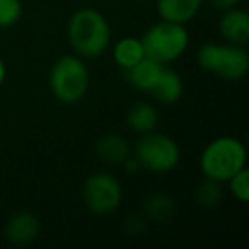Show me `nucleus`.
Masks as SVG:
<instances>
[{
    "label": "nucleus",
    "mask_w": 249,
    "mask_h": 249,
    "mask_svg": "<svg viewBox=\"0 0 249 249\" xmlns=\"http://www.w3.org/2000/svg\"><path fill=\"white\" fill-rule=\"evenodd\" d=\"M89 69L77 55H63L50 70V90L63 104L82 101L89 90Z\"/></svg>",
    "instance_id": "7ed1b4c3"
},
{
    "label": "nucleus",
    "mask_w": 249,
    "mask_h": 249,
    "mask_svg": "<svg viewBox=\"0 0 249 249\" xmlns=\"http://www.w3.org/2000/svg\"><path fill=\"white\" fill-rule=\"evenodd\" d=\"M174 210H176L174 200L166 193L152 195L143 203V213L149 220L166 222L174 215Z\"/></svg>",
    "instance_id": "dca6fc26"
},
{
    "label": "nucleus",
    "mask_w": 249,
    "mask_h": 249,
    "mask_svg": "<svg viewBox=\"0 0 249 249\" xmlns=\"http://www.w3.org/2000/svg\"><path fill=\"white\" fill-rule=\"evenodd\" d=\"M5 79H7V67H5L4 60L0 58V86L5 82Z\"/></svg>",
    "instance_id": "412c9836"
},
{
    "label": "nucleus",
    "mask_w": 249,
    "mask_h": 249,
    "mask_svg": "<svg viewBox=\"0 0 249 249\" xmlns=\"http://www.w3.org/2000/svg\"><path fill=\"white\" fill-rule=\"evenodd\" d=\"M164 67L166 65H162V63L145 56V58L140 60L137 65H133L132 69L123 70V72H124L126 80H128V84L133 87V89L140 90V92L150 94V90H152L154 86H156L157 79H159L160 73H162Z\"/></svg>",
    "instance_id": "9d476101"
},
{
    "label": "nucleus",
    "mask_w": 249,
    "mask_h": 249,
    "mask_svg": "<svg viewBox=\"0 0 249 249\" xmlns=\"http://www.w3.org/2000/svg\"><path fill=\"white\" fill-rule=\"evenodd\" d=\"M142 45L147 58L167 65V63L176 62L186 53L190 46V35L184 24H176V22L160 19L145 31Z\"/></svg>",
    "instance_id": "20e7f679"
},
{
    "label": "nucleus",
    "mask_w": 249,
    "mask_h": 249,
    "mask_svg": "<svg viewBox=\"0 0 249 249\" xmlns=\"http://www.w3.org/2000/svg\"><path fill=\"white\" fill-rule=\"evenodd\" d=\"M133 157L139 160L142 169L154 174H164L178 167L181 160V149L169 135L154 130L140 137L135 143Z\"/></svg>",
    "instance_id": "423d86ee"
},
{
    "label": "nucleus",
    "mask_w": 249,
    "mask_h": 249,
    "mask_svg": "<svg viewBox=\"0 0 249 249\" xmlns=\"http://www.w3.org/2000/svg\"><path fill=\"white\" fill-rule=\"evenodd\" d=\"M203 0H157V14L162 21L186 24L196 18Z\"/></svg>",
    "instance_id": "9b49d317"
},
{
    "label": "nucleus",
    "mask_w": 249,
    "mask_h": 249,
    "mask_svg": "<svg viewBox=\"0 0 249 249\" xmlns=\"http://www.w3.org/2000/svg\"><path fill=\"white\" fill-rule=\"evenodd\" d=\"M96 154L101 160L107 164H123V160L130 156V147L121 135L107 133L97 140Z\"/></svg>",
    "instance_id": "4468645a"
},
{
    "label": "nucleus",
    "mask_w": 249,
    "mask_h": 249,
    "mask_svg": "<svg viewBox=\"0 0 249 249\" xmlns=\"http://www.w3.org/2000/svg\"><path fill=\"white\" fill-rule=\"evenodd\" d=\"M222 198H224V188L222 183L210 178H205L195 190V200L198 201V205L208 210H213L220 205Z\"/></svg>",
    "instance_id": "f3484780"
},
{
    "label": "nucleus",
    "mask_w": 249,
    "mask_h": 249,
    "mask_svg": "<svg viewBox=\"0 0 249 249\" xmlns=\"http://www.w3.org/2000/svg\"><path fill=\"white\" fill-rule=\"evenodd\" d=\"M84 203L92 213L109 215L120 208L123 201L121 184L109 173H94L84 183Z\"/></svg>",
    "instance_id": "0eeeda50"
},
{
    "label": "nucleus",
    "mask_w": 249,
    "mask_h": 249,
    "mask_svg": "<svg viewBox=\"0 0 249 249\" xmlns=\"http://www.w3.org/2000/svg\"><path fill=\"white\" fill-rule=\"evenodd\" d=\"M218 33L231 45L246 46L249 41V14L241 7L224 11L218 21Z\"/></svg>",
    "instance_id": "6e6552de"
},
{
    "label": "nucleus",
    "mask_w": 249,
    "mask_h": 249,
    "mask_svg": "<svg viewBox=\"0 0 249 249\" xmlns=\"http://www.w3.org/2000/svg\"><path fill=\"white\" fill-rule=\"evenodd\" d=\"M183 79L179 77V73L174 72L173 69L164 67L162 73L157 79L154 89L150 90L154 97L162 104H174L181 99L183 96Z\"/></svg>",
    "instance_id": "f8f14e48"
},
{
    "label": "nucleus",
    "mask_w": 249,
    "mask_h": 249,
    "mask_svg": "<svg viewBox=\"0 0 249 249\" xmlns=\"http://www.w3.org/2000/svg\"><path fill=\"white\" fill-rule=\"evenodd\" d=\"M198 65L224 80H239L249 72V53L241 45L207 43L198 50Z\"/></svg>",
    "instance_id": "39448f33"
},
{
    "label": "nucleus",
    "mask_w": 249,
    "mask_h": 249,
    "mask_svg": "<svg viewBox=\"0 0 249 249\" xmlns=\"http://www.w3.org/2000/svg\"><path fill=\"white\" fill-rule=\"evenodd\" d=\"M229 191L231 195L239 200L241 203H248L249 201V171L248 167L241 169L239 173H235L231 179L227 181Z\"/></svg>",
    "instance_id": "6ab92c4d"
},
{
    "label": "nucleus",
    "mask_w": 249,
    "mask_h": 249,
    "mask_svg": "<svg viewBox=\"0 0 249 249\" xmlns=\"http://www.w3.org/2000/svg\"><path fill=\"white\" fill-rule=\"evenodd\" d=\"M145 58V50H143L142 39L135 36H126L114 43L113 46V60L121 70H128L133 65Z\"/></svg>",
    "instance_id": "ddd939ff"
},
{
    "label": "nucleus",
    "mask_w": 249,
    "mask_h": 249,
    "mask_svg": "<svg viewBox=\"0 0 249 249\" xmlns=\"http://www.w3.org/2000/svg\"><path fill=\"white\" fill-rule=\"evenodd\" d=\"M157 123H159L157 109L149 103H135L126 113V124L132 132L139 133V135L154 132Z\"/></svg>",
    "instance_id": "2eb2a0df"
},
{
    "label": "nucleus",
    "mask_w": 249,
    "mask_h": 249,
    "mask_svg": "<svg viewBox=\"0 0 249 249\" xmlns=\"http://www.w3.org/2000/svg\"><path fill=\"white\" fill-rule=\"evenodd\" d=\"M39 220L29 212H19L5 225V239L14 246H28L38 237Z\"/></svg>",
    "instance_id": "1a4fd4ad"
},
{
    "label": "nucleus",
    "mask_w": 249,
    "mask_h": 249,
    "mask_svg": "<svg viewBox=\"0 0 249 249\" xmlns=\"http://www.w3.org/2000/svg\"><path fill=\"white\" fill-rule=\"evenodd\" d=\"M248 164L246 145L235 137H217L203 149L200 156V169L205 178L218 183H227L235 173Z\"/></svg>",
    "instance_id": "f03ea898"
},
{
    "label": "nucleus",
    "mask_w": 249,
    "mask_h": 249,
    "mask_svg": "<svg viewBox=\"0 0 249 249\" xmlns=\"http://www.w3.org/2000/svg\"><path fill=\"white\" fill-rule=\"evenodd\" d=\"M22 16L21 0H0V29L12 28Z\"/></svg>",
    "instance_id": "a211bd4d"
},
{
    "label": "nucleus",
    "mask_w": 249,
    "mask_h": 249,
    "mask_svg": "<svg viewBox=\"0 0 249 249\" xmlns=\"http://www.w3.org/2000/svg\"><path fill=\"white\" fill-rule=\"evenodd\" d=\"M212 4V7L218 9V11H227V9L237 7L241 0H208Z\"/></svg>",
    "instance_id": "aec40b11"
},
{
    "label": "nucleus",
    "mask_w": 249,
    "mask_h": 249,
    "mask_svg": "<svg viewBox=\"0 0 249 249\" xmlns=\"http://www.w3.org/2000/svg\"><path fill=\"white\" fill-rule=\"evenodd\" d=\"M67 39L77 56L99 58L111 45V26L96 9H80L69 19Z\"/></svg>",
    "instance_id": "f257e3e1"
}]
</instances>
